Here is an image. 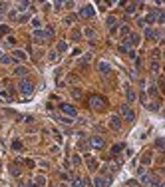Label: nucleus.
I'll return each instance as SVG.
<instances>
[{
    "label": "nucleus",
    "mask_w": 165,
    "mask_h": 187,
    "mask_svg": "<svg viewBox=\"0 0 165 187\" xmlns=\"http://www.w3.org/2000/svg\"><path fill=\"white\" fill-rule=\"evenodd\" d=\"M12 147H14V149H20V147H22V143H20V141H14V143H12Z\"/></svg>",
    "instance_id": "nucleus-42"
},
{
    "label": "nucleus",
    "mask_w": 165,
    "mask_h": 187,
    "mask_svg": "<svg viewBox=\"0 0 165 187\" xmlns=\"http://www.w3.org/2000/svg\"><path fill=\"white\" fill-rule=\"evenodd\" d=\"M157 22H159V24H163V22H165V14L161 12V10L157 12Z\"/></svg>",
    "instance_id": "nucleus-31"
},
{
    "label": "nucleus",
    "mask_w": 165,
    "mask_h": 187,
    "mask_svg": "<svg viewBox=\"0 0 165 187\" xmlns=\"http://www.w3.org/2000/svg\"><path fill=\"white\" fill-rule=\"evenodd\" d=\"M62 6H64V4H62V2H54V8H56V10H60V8H62Z\"/></svg>",
    "instance_id": "nucleus-46"
},
{
    "label": "nucleus",
    "mask_w": 165,
    "mask_h": 187,
    "mask_svg": "<svg viewBox=\"0 0 165 187\" xmlns=\"http://www.w3.org/2000/svg\"><path fill=\"white\" fill-rule=\"evenodd\" d=\"M28 74V70L24 68V66H18L16 70H14V76H26Z\"/></svg>",
    "instance_id": "nucleus-19"
},
{
    "label": "nucleus",
    "mask_w": 165,
    "mask_h": 187,
    "mask_svg": "<svg viewBox=\"0 0 165 187\" xmlns=\"http://www.w3.org/2000/svg\"><path fill=\"white\" fill-rule=\"evenodd\" d=\"M32 181H34V185H36V187H44V185H46V177H44V175H36Z\"/></svg>",
    "instance_id": "nucleus-17"
},
{
    "label": "nucleus",
    "mask_w": 165,
    "mask_h": 187,
    "mask_svg": "<svg viewBox=\"0 0 165 187\" xmlns=\"http://www.w3.org/2000/svg\"><path fill=\"white\" fill-rule=\"evenodd\" d=\"M90 58H92V54H86V56L82 58V62H86V64H88V62H90Z\"/></svg>",
    "instance_id": "nucleus-44"
},
{
    "label": "nucleus",
    "mask_w": 165,
    "mask_h": 187,
    "mask_svg": "<svg viewBox=\"0 0 165 187\" xmlns=\"http://www.w3.org/2000/svg\"><path fill=\"white\" fill-rule=\"evenodd\" d=\"M0 62H2V64H10V62H14V60H12V56H6V54H4V56H0Z\"/></svg>",
    "instance_id": "nucleus-23"
},
{
    "label": "nucleus",
    "mask_w": 165,
    "mask_h": 187,
    "mask_svg": "<svg viewBox=\"0 0 165 187\" xmlns=\"http://www.w3.org/2000/svg\"><path fill=\"white\" fill-rule=\"evenodd\" d=\"M32 24H34L38 30H40V20H38V18H34V20H32Z\"/></svg>",
    "instance_id": "nucleus-39"
},
{
    "label": "nucleus",
    "mask_w": 165,
    "mask_h": 187,
    "mask_svg": "<svg viewBox=\"0 0 165 187\" xmlns=\"http://www.w3.org/2000/svg\"><path fill=\"white\" fill-rule=\"evenodd\" d=\"M86 165H88L90 171H96V169H98V161H96L92 155H86Z\"/></svg>",
    "instance_id": "nucleus-13"
},
{
    "label": "nucleus",
    "mask_w": 165,
    "mask_h": 187,
    "mask_svg": "<svg viewBox=\"0 0 165 187\" xmlns=\"http://www.w3.org/2000/svg\"><path fill=\"white\" fill-rule=\"evenodd\" d=\"M155 145H157V147H159V149H163V147H165V143H163V140H157V141H155Z\"/></svg>",
    "instance_id": "nucleus-38"
},
{
    "label": "nucleus",
    "mask_w": 165,
    "mask_h": 187,
    "mask_svg": "<svg viewBox=\"0 0 165 187\" xmlns=\"http://www.w3.org/2000/svg\"><path fill=\"white\" fill-rule=\"evenodd\" d=\"M127 40H129V44H131V46H137V44H139V36H137V34H129V36H127Z\"/></svg>",
    "instance_id": "nucleus-18"
},
{
    "label": "nucleus",
    "mask_w": 165,
    "mask_h": 187,
    "mask_svg": "<svg viewBox=\"0 0 165 187\" xmlns=\"http://www.w3.org/2000/svg\"><path fill=\"white\" fill-rule=\"evenodd\" d=\"M52 34H54V28H52V26H48L46 30H34V40H36V42H46V40H50Z\"/></svg>",
    "instance_id": "nucleus-2"
},
{
    "label": "nucleus",
    "mask_w": 165,
    "mask_h": 187,
    "mask_svg": "<svg viewBox=\"0 0 165 187\" xmlns=\"http://www.w3.org/2000/svg\"><path fill=\"white\" fill-rule=\"evenodd\" d=\"M141 163H143V165H147V163H151V153H145V155L141 157Z\"/></svg>",
    "instance_id": "nucleus-27"
},
{
    "label": "nucleus",
    "mask_w": 165,
    "mask_h": 187,
    "mask_svg": "<svg viewBox=\"0 0 165 187\" xmlns=\"http://www.w3.org/2000/svg\"><path fill=\"white\" fill-rule=\"evenodd\" d=\"M86 36H88V38H94V30H92V28H86Z\"/></svg>",
    "instance_id": "nucleus-36"
},
{
    "label": "nucleus",
    "mask_w": 165,
    "mask_h": 187,
    "mask_svg": "<svg viewBox=\"0 0 165 187\" xmlns=\"http://www.w3.org/2000/svg\"><path fill=\"white\" fill-rule=\"evenodd\" d=\"M96 12H94V6L92 4H84L82 8H80V16H84V18H92Z\"/></svg>",
    "instance_id": "nucleus-7"
},
{
    "label": "nucleus",
    "mask_w": 165,
    "mask_h": 187,
    "mask_svg": "<svg viewBox=\"0 0 165 187\" xmlns=\"http://www.w3.org/2000/svg\"><path fill=\"white\" fill-rule=\"evenodd\" d=\"M106 24L110 26V32H116V24H118V20H116V16H108V20H106Z\"/></svg>",
    "instance_id": "nucleus-15"
},
{
    "label": "nucleus",
    "mask_w": 165,
    "mask_h": 187,
    "mask_svg": "<svg viewBox=\"0 0 165 187\" xmlns=\"http://www.w3.org/2000/svg\"><path fill=\"white\" fill-rule=\"evenodd\" d=\"M48 58H50V62H56V60H58V54H56V52H50Z\"/></svg>",
    "instance_id": "nucleus-34"
},
{
    "label": "nucleus",
    "mask_w": 165,
    "mask_h": 187,
    "mask_svg": "<svg viewBox=\"0 0 165 187\" xmlns=\"http://www.w3.org/2000/svg\"><path fill=\"white\" fill-rule=\"evenodd\" d=\"M147 110H151V112H157V110H159V104H157V102H151V104H147Z\"/></svg>",
    "instance_id": "nucleus-25"
},
{
    "label": "nucleus",
    "mask_w": 165,
    "mask_h": 187,
    "mask_svg": "<svg viewBox=\"0 0 165 187\" xmlns=\"http://www.w3.org/2000/svg\"><path fill=\"white\" fill-rule=\"evenodd\" d=\"M14 58H16V60H26V52L16 50V52H14Z\"/></svg>",
    "instance_id": "nucleus-21"
},
{
    "label": "nucleus",
    "mask_w": 165,
    "mask_h": 187,
    "mask_svg": "<svg viewBox=\"0 0 165 187\" xmlns=\"http://www.w3.org/2000/svg\"><path fill=\"white\" fill-rule=\"evenodd\" d=\"M112 183V175H98L94 179V185L96 187H108Z\"/></svg>",
    "instance_id": "nucleus-5"
},
{
    "label": "nucleus",
    "mask_w": 165,
    "mask_h": 187,
    "mask_svg": "<svg viewBox=\"0 0 165 187\" xmlns=\"http://www.w3.org/2000/svg\"><path fill=\"white\" fill-rule=\"evenodd\" d=\"M60 122H62V124H72V120H70V118H60Z\"/></svg>",
    "instance_id": "nucleus-41"
},
{
    "label": "nucleus",
    "mask_w": 165,
    "mask_h": 187,
    "mask_svg": "<svg viewBox=\"0 0 165 187\" xmlns=\"http://www.w3.org/2000/svg\"><path fill=\"white\" fill-rule=\"evenodd\" d=\"M8 32H10V28L4 26V24H0V34H8Z\"/></svg>",
    "instance_id": "nucleus-35"
},
{
    "label": "nucleus",
    "mask_w": 165,
    "mask_h": 187,
    "mask_svg": "<svg viewBox=\"0 0 165 187\" xmlns=\"http://www.w3.org/2000/svg\"><path fill=\"white\" fill-rule=\"evenodd\" d=\"M10 173H12V175H20V169H18V165H16V163H12V165H10Z\"/></svg>",
    "instance_id": "nucleus-28"
},
{
    "label": "nucleus",
    "mask_w": 165,
    "mask_h": 187,
    "mask_svg": "<svg viewBox=\"0 0 165 187\" xmlns=\"http://www.w3.org/2000/svg\"><path fill=\"white\" fill-rule=\"evenodd\" d=\"M0 56H2V54H0Z\"/></svg>",
    "instance_id": "nucleus-47"
},
{
    "label": "nucleus",
    "mask_w": 165,
    "mask_h": 187,
    "mask_svg": "<svg viewBox=\"0 0 165 187\" xmlns=\"http://www.w3.org/2000/svg\"><path fill=\"white\" fill-rule=\"evenodd\" d=\"M70 187H86V179L78 177V175H72L70 177Z\"/></svg>",
    "instance_id": "nucleus-10"
},
{
    "label": "nucleus",
    "mask_w": 165,
    "mask_h": 187,
    "mask_svg": "<svg viewBox=\"0 0 165 187\" xmlns=\"http://www.w3.org/2000/svg\"><path fill=\"white\" fill-rule=\"evenodd\" d=\"M122 149H124V145H122V143H118V145H114V147H112V155H116V153H120Z\"/></svg>",
    "instance_id": "nucleus-26"
},
{
    "label": "nucleus",
    "mask_w": 165,
    "mask_h": 187,
    "mask_svg": "<svg viewBox=\"0 0 165 187\" xmlns=\"http://www.w3.org/2000/svg\"><path fill=\"white\" fill-rule=\"evenodd\" d=\"M151 72H153V74H157V72H159V62H157V60H153V62H151Z\"/></svg>",
    "instance_id": "nucleus-24"
},
{
    "label": "nucleus",
    "mask_w": 165,
    "mask_h": 187,
    "mask_svg": "<svg viewBox=\"0 0 165 187\" xmlns=\"http://www.w3.org/2000/svg\"><path fill=\"white\" fill-rule=\"evenodd\" d=\"M120 114L124 116V120H125V122H133V120H135V112H133V108H129L127 104L120 106Z\"/></svg>",
    "instance_id": "nucleus-4"
},
{
    "label": "nucleus",
    "mask_w": 165,
    "mask_h": 187,
    "mask_svg": "<svg viewBox=\"0 0 165 187\" xmlns=\"http://www.w3.org/2000/svg\"><path fill=\"white\" fill-rule=\"evenodd\" d=\"M18 92H22L24 96H30V94L34 92V84H32L28 78H22V80L18 82Z\"/></svg>",
    "instance_id": "nucleus-3"
},
{
    "label": "nucleus",
    "mask_w": 165,
    "mask_h": 187,
    "mask_svg": "<svg viewBox=\"0 0 165 187\" xmlns=\"http://www.w3.org/2000/svg\"><path fill=\"white\" fill-rule=\"evenodd\" d=\"M72 38H74V40H78V38H80V32H78V30H74V32H72Z\"/></svg>",
    "instance_id": "nucleus-40"
},
{
    "label": "nucleus",
    "mask_w": 165,
    "mask_h": 187,
    "mask_svg": "<svg viewBox=\"0 0 165 187\" xmlns=\"http://www.w3.org/2000/svg\"><path fill=\"white\" fill-rule=\"evenodd\" d=\"M80 161H82V159H80L78 155H74V157H72V163H74V165H80Z\"/></svg>",
    "instance_id": "nucleus-37"
},
{
    "label": "nucleus",
    "mask_w": 165,
    "mask_h": 187,
    "mask_svg": "<svg viewBox=\"0 0 165 187\" xmlns=\"http://www.w3.org/2000/svg\"><path fill=\"white\" fill-rule=\"evenodd\" d=\"M60 110H62V114H64V116H68L70 120L78 116V112H76V108H74V106H70V104H62V106H60Z\"/></svg>",
    "instance_id": "nucleus-6"
},
{
    "label": "nucleus",
    "mask_w": 165,
    "mask_h": 187,
    "mask_svg": "<svg viewBox=\"0 0 165 187\" xmlns=\"http://www.w3.org/2000/svg\"><path fill=\"white\" fill-rule=\"evenodd\" d=\"M0 98H2V100H8V102H10V100H12V94H10V90H4V92H0Z\"/></svg>",
    "instance_id": "nucleus-22"
},
{
    "label": "nucleus",
    "mask_w": 165,
    "mask_h": 187,
    "mask_svg": "<svg viewBox=\"0 0 165 187\" xmlns=\"http://www.w3.org/2000/svg\"><path fill=\"white\" fill-rule=\"evenodd\" d=\"M4 12H6V4H4V2H0V14H4Z\"/></svg>",
    "instance_id": "nucleus-43"
},
{
    "label": "nucleus",
    "mask_w": 165,
    "mask_h": 187,
    "mask_svg": "<svg viewBox=\"0 0 165 187\" xmlns=\"http://www.w3.org/2000/svg\"><path fill=\"white\" fill-rule=\"evenodd\" d=\"M145 36L151 40H161V30H153V28H145Z\"/></svg>",
    "instance_id": "nucleus-9"
},
{
    "label": "nucleus",
    "mask_w": 165,
    "mask_h": 187,
    "mask_svg": "<svg viewBox=\"0 0 165 187\" xmlns=\"http://www.w3.org/2000/svg\"><path fill=\"white\" fill-rule=\"evenodd\" d=\"M110 128L112 130H120L122 128V118L120 116H112L110 118Z\"/></svg>",
    "instance_id": "nucleus-12"
},
{
    "label": "nucleus",
    "mask_w": 165,
    "mask_h": 187,
    "mask_svg": "<svg viewBox=\"0 0 165 187\" xmlns=\"http://www.w3.org/2000/svg\"><path fill=\"white\" fill-rule=\"evenodd\" d=\"M125 98H127V102H135V100H137V94L133 92L131 88H125Z\"/></svg>",
    "instance_id": "nucleus-16"
},
{
    "label": "nucleus",
    "mask_w": 165,
    "mask_h": 187,
    "mask_svg": "<svg viewBox=\"0 0 165 187\" xmlns=\"http://www.w3.org/2000/svg\"><path fill=\"white\" fill-rule=\"evenodd\" d=\"M98 70H100L102 76H110L112 74V66L108 62H98Z\"/></svg>",
    "instance_id": "nucleus-8"
},
{
    "label": "nucleus",
    "mask_w": 165,
    "mask_h": 187,
    "mask_svg": "<svg viewBox=\"0 0 165 187\" xmlns=\"http://www.w3.org/2000/svg\"><path fill=\"white\" fill-rule=\"evenodd\" d=\"M88 143H90L92 147H104V143H106V141L102 140V138H98V136H96V138H92Z\"/></svg>",
    "instance_id": "nucleus-14"
},
{
    "label": "nucleus",
    "mask_w": 165,
    "mask_h": 187,
    "mask_svg": "<svg viewBox=\"0 0 165 187\" xmlns=\"http://www.w3.org/2000/svg\"><path fill=\"white\" fill-rule=\"evenodd\" d=\"M135 8H137V4H135V2H133V4H127V6H125V14H133V12H135Z\"/></svg>",
    "instance_id": "nucleus-20"
},
{
    "label": "nucleus",
    "mask_w": 165,
    "mask_h": 187,
    "mask_svg": "<svg viewBox=\"0 0 165 187\" xmlns=\"http://www.w3.org/2000/svg\"><path fill=\"white\" fill-rule=\"evenodd\" d=\"M68 50V44L66 42H58V52H66Z\"/></svg>",
    "instance_id": "nucleus-29"
},
{
    "label": "nucleus",
    "mask_w": 165,
    "mask_h": 187,
    "mask_svg": "<svg viewBox=\"0 0 165 187\" xmlns=\"http://www.w3.org/2000/svg\"><path fill=\"white\" fill-rule=\"evenodd\" d=\"M157 12H159V10H149L147 16H145L141 22H143V24H151V22H155V20H157Z\"/></svg>",
    "instance_id": "nucleus-11"
},
{
    "label": "nucleus",
    "mask_w": 165,
    "mask_h": 187,
    "mask_svg": "<svg viewBox=\"0 0 165 187\" xmlns=\"http://www.w3.org/2000/svg\"><path fill=\"white\" fill-rule=\"evenodd\" d=\"M72 96H74V98H82V94H80V90H74V92H72Z\"/></svg>",
    "instance_id": "nucleus-45"
},
{
    "label": "nucleus",
    "mask_w": 165,
    "mask_h": 187,
    "mask_svg": "<svg viewBox=\"0 0 165 187\" xmlns=\"http://www.w3.org/2000/svg\"><path fill=\"white\" fill-rule=\"evenodd\" d=\"M88 106H90L92 110H104V108H106V100H104L102 96H96V94H94V96L88 98Z\"/></svg>",
    "instance_id": "nucleus-1"
},
{
    "label": "nucleus",
    "mask_w": 165,
    "mask_h": 187,
    "mask_svg": "<svg viewBox=\"0 0 165 187\" xmlns=\"http://www.w3.org/2000/svg\"><path fill=\"white\" fill-rule=\"evenodd\" d=\"M122 34H124V36H129V34H131V32H129V26H127V24H124V26H122Z\"/></svg>",
    "instance_id": "nucleus-32"
},
{
    "label": "nucleus",
    "mask_w": 165,
    "mask_h": 187,
    "mask_svg": "<svg viewBox=\"0 0 165 187\" xmlns=\"http://www.w3.org/2000/svg\"><path fill=\"white\" fill-rule=\"evenodd\" d=\"M28 6H30V2H26V0H24V2H18V10H26Z\"/></svg>",
    "instance_id": "nucleus-30"
},
{
    "label": "nucleus",
    "mask_w": 165,
    "mask_h": 187,
    "mask_svg": "<svg viewBox=\"0 0 165 187\" xmlns=\"http://www.w3.org/2000/svg\"><path fill=\"white\" fill-rule=\"evenodd\" d=\"M149 96H155V94H157V88H155V84H151V86H149Z\"/></svg>",
    "instance_id": "nucleus-33"
}]
</instances>
